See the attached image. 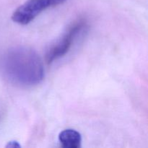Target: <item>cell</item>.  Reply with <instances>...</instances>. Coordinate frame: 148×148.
I'll return each mask as SVG.
<instances>
[{
	"mask_svg": "<svg viewBox=\"0 0 148 148\" xmlns=\"http://www.w3.org/2000/svg\"><path fill=\"white\" fill-rule=\"evenodd\" d=\"M0 69L7 80L20 86H34L44 78L41 59L34 50L25 46L6 51L0 59Z\"/></svg>",
	"mask_w": 148,
	"mask_h": 148,
	"instance_id": "6da1fadb",
	"label": "cell"
},
{
	"mask_svg": "<svg viewBox=\"0 0 148 148\" xmlns=\"http://www.w3.org/2000/svg\"><path fill=\"white\" fill-rule=\"evenodd\" d=\"M64 1L66 0H27L14 12L12 19L17 24L27 25L43 11Z\"/></svg>",
	"mask_w": 148,
	"mask_h": 148,
	"instance_id": "3957f363",
	"label": "cell"
},
{
	"mask_svg": "<svg viewBox=\"0 0 148 148\" xmlns=\"http://www.w3.org/2000/svg\"><path fill=\"white\" fill-rule=\"evenodd\" d=\"M59 141L64 147L78 148L81 147L82 136L76 130L68 129L59 133Z\"/></svg>",
	"mask_w": 148,
	"mask_h": 148,
	"instance_id": "277c9868",
	"label": "cell"
},
{
	"mask_svg": "<svg viewBox=\"0 0 148 148\" xmlns=\"http://www.w3.org/2000/svg\"><path fill=\"white\" fill-rule=\"evenodd\" d=\"M0 119H1V113H0Z\"/></svg>",
	"mask_w": 148,
	"mask_h": 148,
	"instance_id": "5b68a950",
	"label": "cell"
},
{
	"mask_svg": "<svg viewBox=\"0 0 148 148\" xmlns=\"http://www.w3.org/2000/svg\"><path fill=\"white\" fill-rule=\"evenodd\" d=\"M85 26L86 24L83 20H79L72 24L62 37L52 45L47 51L46 54V62L48 64H51L65 56Z\"/></svg>",
	"mask_w": 148,
	"mask_h": 148,
	"instance_id": "7a4b0ae2",
	"label": "cell"
}]
</instances>
